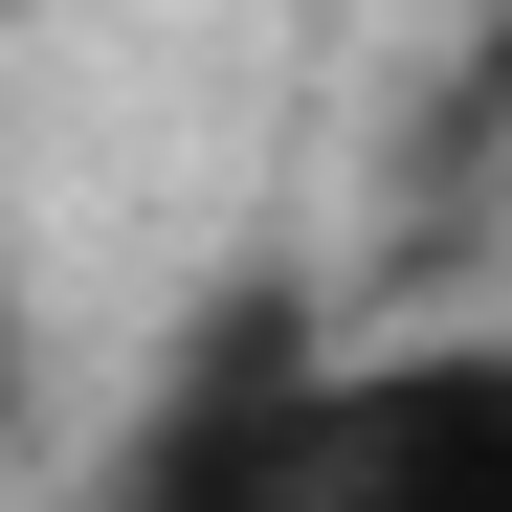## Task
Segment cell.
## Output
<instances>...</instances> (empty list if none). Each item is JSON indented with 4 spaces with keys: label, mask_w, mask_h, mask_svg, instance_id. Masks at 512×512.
Here are the masks:
<instances>
[{
    "label": "cell",
    "mask_w": 512,
    "mask_h": 512,
    "mask_svg": "<svg viewBox=\"0 0 512 512\" xmlns=\"http://www.w3.org/2000/svg\"><path fill=\"white\" fill-rule=\"evenodd\" d=\"M334 334L290 268H223L179 334H156V379L112 401V446L67 512H312V423H334Z\"/></svg>",
    "instance_id": "1"
},
{
    "label": "cell",
    "mask_w": 512,
    "mask_h": 512,
    "mask_svg": "<svg viewBox=\"0 0 512 512\" xmlns=\"http://www.w3.org/2000/svg\"><path fill=\"white\" fill-rule=\"evenodd\" d=\"M312 512H512V334H379V357H334Z\"/></svg>",
    "instance_id": "2"
}]
</instances>
